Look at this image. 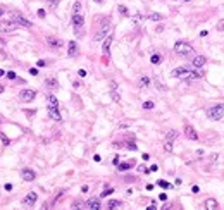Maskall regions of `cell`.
I'll list each match as a JSON object with an SVG mask.
<instances>
[{
	"instance_id": "cell-25",
	"label": "cell",
	"mask_w": 224,
	"mask_h": 210,
	"mask_svg": "<svg viewBox=\"0 0 224 210\" xmlns=\"http://www.w3.org/2000/svg\"><path fill=\"white\" fill-rule=\"evenodd\" d=\"M141 107H143L145 110H152L155 105H154V102H150V100H148V102H143V105H141Z\"/></svg>"
},
{
	"instance_id": "cell-52",
	"label": "cell",
	"mask_w": 224,
	"mask_h": 210,
	"mask_svg": "<svg viewBox=\"0 0 224 210\" xmlns=\"http://www.w3.org/2000/svg\"><path fill=\"white\" fill-rule=\"evenodd\" d=\"M185 2H190V0H185Z\"/></svg>"
},
{
	"instance_id": "cell-8",
	"label": "cell",
	"mask_w": 224,
	"mask_h": 210,
	"mask_svg": "<svg viewBox=\"0 0 224 210\" xmlns=\"http://www.w3.org/2000/svg\"><path fill=\"white\" fill-rule=\"evenodd\" d=\"M109 28H110V24H109V19H105V21H104V26H102V29L98 31L97 35H95V41H102V40L105 38L107 36V33H109Z\"/></svg>"
},
{
	"instance_id": "cell-33",
	"label": "cell",
	"mask_w": 224,
	"mask_h": 210,
	"mask_svg": "<svg viewBox=\"0 0 224 210\" xmlns=\"http://www.w3.org/2000/svg\"><path fill=\"white\" fill-rule=\"evenodd\" d=\"M110 96H112V100H116V102H119V98H121V96H119V93L114 91V90L110 91Z\"/></svg>"
},
{
	"instance_id": "cell-16",
	"label": "cell",
	"mask_w": 224,
	"mask_h": 210,
	"mask_svg": "<svg viewBox=\"0 0 224 210\" xmlns=\"http://www.w3.org/2000/svg\"><path fill=\"white\" fill-rule=\"evenodd\" d=\"M84 207H86V208H90V210H100V208H102L100 201H98L97 198H92V200H88Z\"/></svg>"
},
{
	"instance_id": "cell-4",
	"label": "cell",
	"mask_w": 224,
	"mask_h": 210,
	"mask_svg": "<svg viewBox=\"0 0 224 210\" xmlns=\"http://www.w3.org/2000/svg\"><path fill=\"white\" fill-rule=\"evenodd\" d=\"M207 117L210 119V121H221V119L224 117V103H217V105L209 107Z\"/></svg>"
},
{
	"instance_id": "cell-5",
	"label": "cell",
	"mask_w": 224,
	"mask_h": 210,
	"mask_svg": "<svg viewBox=\"0 0 224 210\" xmlns=\"http://www.w3.org/2000/svg\"><path fill=\"white\" fill-rule=\"evenodd\" d=\"M71 22H73V29H74V35L76 36H83V28H84V19L81 14H73V19H71Z\"/></svg>"
},
{
	"instance_id": "cell-43",
	"label": "cell",
	"mask_w": 224,
	"mask_h": 210,
	"mask_svg": "<svg viewBox=\"0 0 224 210\" xmlns=\"http://www.w3.org/2000/svg\"><path fill=\"white\" fill-rule=\"evenodd\" d=\"M79 76H81V78H84V76H86V71L84 69H79V72H78Z\"/></svg>"
},
{
	"instance_id": "cell-48",
	"label": "cell",
	"mask_w": 224,
	"mask_h": 210,
	"mask_svg": "<svg viewBox=\"0 0 224 210\" xmlns=\"http://www.w3.org/2000/svg\"><path fill=\"white\" fill-rule=\"evenodd\" d=\"M2 76H5V71L4 69H0V78H2Z\"/></svg>"
},
{
	"instance_id": "cell-11",
	"label": "cell",
	"mask_w": 224,
	"mask_h": 210,
	"mask_svg": "<svg viewBox=\"0 0 224 210\" xmlns=\"http://www.w3.org/2000/svg\"><path fill=\"white\" fill-rule=\"evenodd\" d=\"M112 38H114L112 35H107L105 38H104V43H102V52L105 53V55H109V53H110V45H112Z\"/></svg>"
},
{
	"instance_id": "cell-15",
	"label": "cell",
	"mask_w": 224,
	"mask_h": 210,
	"mask_svg": "<svg viewBox=\"0 0 224 210\" xmlns=\"http://www.w3.org/2000/svg\"><path fill=\"white\" fill-rule=\"evenodd\" d=\"M21 176H22V179L24 181H35V177H36L35 171H31V169H22Z\"/></svg>"
},
{
	"instance_id": "cell-10",
	"label": "cell",
	"mask_w": 224,
	"mask_h": 210,
	"mask_svg": "<svg viewBox=\"0 0 224 210\" xmlns=\"http://www.w3.org/2000/svg\"><path fill=\"white\" fill-rule=\"evenodd\" d=\"M36 200H38V195H36L35 191H29L26 195V196H24V200H22V203H24V205L26 207H33L36 203Z\"/></svg>"
},
{
	"instance_id": "cell-32",
	"label": "cell",
	"mask_w": 224,
	"mask_h": 210,
	"mask_svg": "<svg viewBox=\"0 0 224 210\" xmlns=\"http://www.w3.org/2000/svg\"><path fill=\"white\" fill-rule=\"evenodd\" d=\"M157 184L160 186V188H171V184L167 183V181H162V179H159V181H157Z\"/></svg>"
},
{
	"instance_id": "cell-27",
	"label": "cell",
	"mask_w": 224,
	"mask_h": 210,
	"mask_svg": "<svg viewBox=\"0 0 224 210\" xmlns=\"http://www.w3.org/2000/svg\"><path fill=\"white\" fill-rule=\"evenodd\" d=\"M164 150H166L167 153H171V152H172V143H171L169 140H167L166 143H164Z\"/></svg>"
},
{
	"instance_id": "cell-14",
	"label": "cell",
	"mask_w": 224,
	"mask_h": 210,
	"mask_svg": "<svg viewBox=\"0 0 224 210\" xmlns=\"http://www.w3.org/2000/svg\"><path fill=\"white\" fill-rule=\"evenodd\" d=\"M185 134H186V138H190V140H193V141H197V140H198L197 131H195V129H193L191 126H190V124H186V126H185Z\"/></svg>"
},
{
	"instance_id": "cell-19",
	"label": "cell",
	"mask_w": 224,
	"mask_h": 210,
	"mask_svg": "<svg viewBox=\"0 0 224 210\" xmlns=\"http://www.w3.org/2000/svg\"><path fill=\"white\" fill-rule=\"evenodd\" d=\"M131 167H135V160H128V162H124V164H117L119 171H128V169H131Z\"/></svg>"
},
{
	"instance_id": "cell-30",
	"label": "cell",
	"mask_w": 224,
	"mask_h": 210,
	"mask_svg": "<svg viewBox=\"0 0 224 210\" xmlns=\"http://www.w3.org/2000/svg\"><path fill=\"white\" fill-rule=\"evenodd\" d=\"M117 10H119V14H121V16H128V14H129V12H128V9L124 7V5H119V7H117Z\"/></svg>"
},
{
	"instance_id": "cell-40",
	"label": "cell",
	"mask_w": 224,
	"mask_h": 210,
	"mask_svg": "<svg viewBox=\"0 0 224 210\" xmlns=\"http://www.w3.org/2000/svg\"><path fill=\"white\" fill-rule=\"evenodd\" d=\"M29 74H31V76H36V74H38V69H35V67H31V69H29Z\"/></svg>"
},
{
	"instance_id": "cell-44",
	"label": "cell",
	"mask_w": 224,
	"mask_h": 210,
	"mask_svg": "<svg viewBox=\"0 0 224 210\" xmlns=\"http://www.w3.org/2000/svg\"><path fill=\"white\" fill-rule=\"evenodd\" d=\"M159 198H160L162 201H166L167 200V195H166V193H160V196H159Z\"/></svg>"
},
{
	"instance_id": "cell-41",
	"label": "cell",
	"mask_w": 224,
	"mask_h": 210,
	"mask_svg": "<svg viewBox=\"0 0 224 210\" xmlns=\"http://www.w3.org/2000/svg\"><path fill=\"white\" fill-rule=\"evenodd\" d=\"M36 66H38V67H45L47 64H45V60H38V62H36Z\"/></svg>"
},
{
	"instance_id": "cell-37",
	"label": "cell",
	"mask_w": 224,
	"mask_h": 210,
	"mask_svg": "<svg viewBox=\"0 0 224 210\" xmlns=\"http://www.w3.org/2000/svg\"><path fill=\"white\" fill-rule=\"evenodd\" d=\"M7 78H9V79H16V78H18V76H16V72H12V71H9V72H7Z\"/></svg>"
},
{
	"instance_id": "cell-47",
	"label": "cell",
	"mask_w": 224,
	"mask_h": 210,
	"mask_svg": "<svg viewBox=\"0 0 224 210\" xmlns=\"http://www.w3.org/2000/svg\"><path fill=\"white\" fill-rule=\"evenodd\" d=\"M4 14H5V9L4 7H0V16H4Z\"/></svg>"
},
{
	"instance_id": "cell-38",
	"label": "cell",
	"mask_w": 224,
	"mask_h": 210,
	"mask_svg": "<svg viewBox=\"0 0 224 210\" xmlns=\"http://www.w3.org/2000/svg\"><path fill=\"white\" fill-rule=\"evenodd\" d=\"M191 193H195V195H197V193H200V188H198L197 184H195V186H191Z\"/></svg>"
},
{
	"instance_id": "cell-49",
	"label": "cell",
	"mask_w": 224,
	"mask_h": 210,
	"mask_svg": "<svg viewBox=\"0 0 224 210\" xmlns=\"http://www.w3.org/2000/svg\"><path fill=\"white\" fill-rule=\"evenodd\" d=\"M0 93H4V86L2 84H0Z\"/></svg>"
},
{
	"instance_id": "cell-46",
	"label": "cell",
	"mask_w": 224,
	"mask_h": 210,
	"mask_svg": "<svg viewBox=\"0 0 224 210\" xmlns=\"http://www.w3.org/2000/svg\"><path fill=\"white\" fill-rule=\"evenodd\" d=\"M88 189H90L88 186H83V188H81V191H83V193H88Z\"/></svg>"
},
{
	"instance_id": "cell-9",
	"label": "cell",
	"mask_w": 224,
	"mask_h": 210,
	"mask_svg": "<svg viewBox=\"0 0 224 210\" xmlns=\"http://www.w3.org/2000/svg\"><path fill=\"white\" fill-rule=\"evenodd\" d=\"M16 29H18V24L14 21L0 22V33H10V31H16Z\"/></svg>"
},
{
	"instance_id": "cell-42",
	"label": "cell",
	"mask_w": 224,
	"mask_h": 210,
	"mask_svg": "<svg viewBox=\"0 0 224 210\" xmlns=\"http://www.w3.org/2000/svg\"><path fill=\"white\" fill-rule=\"evenodd\" d=\"M4 189H5V191H12V184H5Z\"/></svg>"
},
{
	"instance_id": "cell-6",
	"label": "cell",
	"mask_w": 224,
	"mask_h": 210,
	"mask_svg": "<svg viewBox=\"0 0 224 210\" xmlns=\"http://www.w3.org/2000/svg\"><path fill=\"white\" fill-rule=\"evenodd\" d=\"M12 21L16 22L18 26H22V28H31L33 26V22L28 21V19H24L21 14H18V12H12Z\"/></svg>"
},
{
	"instance_id": "cell-24",
	"label": "cell",
	"mask_w": 224,
	"mask_h": 210,
	"mask_svg": "<svg viewBox=\"0 0 224 210\" xmlns=\"http://www.w3.org/2000/svg\"><path fill=\"white\" fill-rule=\"evenodd\" d=\"M176 138H178V131H174V129H171V131H167V136H166V140L172 141V140H176Z\"/></svg>"
},
{
	"instance_id": "cell-51",
	"label": "cell",
	"mask_w": 224,
	"mask_h": 210,
	"mask_svg": "<svg viewBox=\"0 0 224 210\" xmlns=\"http://www.w3.org/2000/svg\"><path fill=\"white\" fill-rule=\"evenodd\" d=\"M45 2H52V0H45Z\"/></svg>"
},
{
	"instance_id": "cell-12",
	"label": "cell",
	"mask_w": 224,
	"mask_h": 210,
	"mask_svg": "<svg viewBox=\"0 0 224 210\" xmlns=\"http://www.w3.org/2000/svg\"><path fill=\"white\" fill-rule=\"evenodd\" d=\"M47 45L52 48H61L62 45H64V41H62L61 38H55V36H49L47 38Z\"/></svg>"
},
{
	"instance_id": "cell-23",
	"label": "cell",
	"mask_w": 224,
	"mask_h": 210,
	"mask_svg": "<svg viewBox=\"0 0 224 210\" xmlns=\"http://www.w3.org/2000/svg\"><path fill=\"white\" fill-rule=\"evenodd\" d=\"M147 18H148V19H152V21H162V19H164V16H162V14H157V12H152V14H148Z\"/></svg>"
},
{
	"instance_id": "cell-26",
	"label": "cell",
	"mask_w": 224,
	"mask_h": 210,
	"mask_svg": "<svg viewBox=\"0 0 224 210\" xmlns=\"http://www.w3.org/2000/svg\"><path fill=\"white\" fill-rule=\"evenodd\" d=\"M160 60H162V59H160V55H157V53H154V55L150 57V62H152V64H159Z\"/></svg>"
},
{
	"instance_id": "cell-21",
	"label": "cell",
	"mask_w": 224,
	"mask_h": 210,
	"mask_svg": "<svg viewBox=\"0 0 224 210\" xmlns=\"http://www.w3.org/2000/svg\"><path fill=\"white\" fill-rule=\"evenodd\" d=\"M148 84H150V78H147V76L140 78V81H138V86H140V88H147Z\"/></svg>"
},
{
	"instance_id": "cell-34",
	"label": "cell",
	"mask_w": 224,
	"mask_h": 210,
	"mask_svg": "<svg viewBox=\"0 0 224 210\" xmlns=\"http://www.w3.org/2000/svg\"><path fill=\"white\" fill-rule=\"evenodd\" d=\"M217 31H224V19H221V21L217 22Z\"/></svg>"
},
{
	"instance_id": "cell-7",
	"label": "cell",
	"mask_w": 224,
	"mask_h": 210,
	"mask_svg": "<svg viewBox=\"0 0 224 210\" xmlns=\"http://www.w3.org/2000/svg\"><path fill=\"white\" fill-rule=\"evenodd\" d=\"M36 96V91L35 90H22L21 93H19V100L24 102V103H28V102H33Z\"/></svg>"
},
{
	"instance_id": "cell-31",
	"label": "cell",
	"mask_w": 224,
	"mask_h": 210,
	"mask_svg": "<svg viewBox=\"0 0 224 210\" xmlns=\"http://www.w3.org/2000/svg\"><path fill=\"white\" fill-rule=\"evenodd\" d=\"M0 140H2V143H4L5 146H7V145L10 143V140H9V138H7V136L4 134V133H0Z\"/></svg>"
},
{
	"instance_id": "cell-39",
	"label": "cell",
	"mask_w": 224,
	"mask_h": 210,
	"mask_svg": "<svg viewBox=\"0 0 224 210\" xmlns=\"http://www.w3.org/2000/svg\"><path fill=\"white\" fill-rule=\"evenodd\" d=\"M128 148H129V150H133V152H135V150H138V148H136V145H135V143H128Z\"/></svg>"
},
{
	"instance_id": "cell-3",
	"label": "cell",
	"mask_w": 224,
	"mask_h": 210,
	"mask_svg": "<svg viewBox=\"0 0 224 210\" xmlns=\"http://www.w3.org/2000/svg\"><path fill=\"white\" fill-rule=\"evenodd\" d=\"M174 52L179 55V57H185V59H188V57H191L195 53V48L191 47V45L188 43V41H176L174 43Z\"/></svg>"
},
{
	"instance_id": "cell-13",
	"label": "cell",
	"mask_w": 224,
	"mask_h": 210,
	"mask_svg": "<svg viewBox=\"0 0 224 210\" xmlns=\"http://www.w3.org/2000/svg\"><path fill=\"white\" fill-rule=\"evenodd\" d=\"M205 62H207V59L203 57V55H195L191 66H193L195 69H202V66H205Z\"/></svg>"
},
{
	"instance_id": "cell-18",
	"label": "cell",
	"mask_w": 224,
	"mask_h": 210,
	"mask_svg": "<svg viewBox=\"0 0 224 210\" xmlns=\"http://www.w3.org/2000/svg\"><path fill=\"white\" fill-rule=\"evenodd\" d=\"M205 208L207 210H215V208H219V203H217L214 198H209V200L205 201Z\"/></svg>"
},
{
	"instance_id": "cell-29",
	"label": "cell",
	"mask_w": 224,
	"mask_h": 210,
	"mask_svg": "<svg viewBox=\"0 0 224 210\" xmlns=\"http://www.w3.org/2000/svg\"><path fill=\"white\" fill-rule=\"evenodd\" d=\"M112 193H114V188H107V189H104V191H102V198L109 196V195H112Z\"/></svg>"
},
{
	"instance_id": "cell-45",
	"label": "cell",
	"mask_w": 224,
	"mask_h": 210,
	"mask_svg": "<svg viewBox=\"0 0 224 210\" xmlns=\"http://www.w3.org/2000/svg\"><path fill=\"white\" fill-rule=\"evenodd\" d=\"M112 164H114V165H117V164H119V157H117V155H116V157H114V160H112Z\"/></svg>"
},
{
	"instance_id": "cell-20",
	"label": "cell",
	"mask_w": 224,
	"mask_h": 210,
	"mask_svg": "<svg viewBox=\"0 0 224 210\" xmlns=\"http://www.w3.org/2000/svg\"><path fill=\"white\" fill-rule=\"evenodd\" d=\"M45 86H47V88H52V90H55V88H59V83H57V79L50 78V79H47V81H45Z\"/></svg>"
},
{
	"instance_id": "cell-17",
	"label": "cell",
	"mask_w": 224,
	"mask_h": 210,
	"mask_svg": "<svg viewBox=\"0 0 224 210\" xmlns=\"http://www.w3.org/2000/svg\"><path fill=\"white\" fill-rule=\"evenodd\" d=\"M76 53H78V45H76V41H69V43H67V55H69V57H74Z\"/></svg>"
},
{
	"instance_id": "cell-28",
	"label": "cell",
	"mask_w": 224,
	"mask_h": 210,
	"mask_svg": "<svg viewBox=\"0 0 224 210\" xmlns=\"http://www.w3.org/2000/svg\"><path fill=\"white\" fill-rule=\"evenodd\" d=\"M79 10H81V2H74V5H73V14H78Z\"/></svg>"
},
{
	"instance_id": "cell-22",
	"label": "cell",
	"mask_w": 224,
	"mask_h": 210,
	"mask_svg": "<svg viewBox=\"0 0 224 210\" xmlns=\"http://www.w3.org/2000/svg\"><path fill=\"white\" fill-rule=\"evenodd\" d=\"M107 207H109L110 210H114V208H121V207H123V203H121V201H117V200H110Z\"/></svg>"
},
{
	"instance_id": "cell-1",
	"label": "cell",
	"mask_w": 224,
	"mask_h": 210,
	"mask_svg": "<svg viewBox=\"0 0 224 210\" xmlns=\"http://www.w3.org/2000/svg\"><path fill=\"white\" fill-rule=\"evenodd\" d=\"M47 102H49V107H47V110H49V115L52 121H57V122H61L62 121V115L61 112H59V102L57 98L53 95H47Z\"/></svg>"
},
{
	"instance_id": "cell-50",
	"label": "cell",
	"mask_w": 224,
	"mask_h": 210,
	"mask_svg": "<svg viewBox=\"0 0 224 210\" xmlns=\"http://www.w3.org/2000/svg\"><path fill=\"white\" fill-rule=\"evenodd\" d=\"M93 2H97V4H102V2H104V0H93Z\"/></svg>"
},
{
	"instance_id": "cell-36",
	"label": "cell",
	"mask_w": 224,
	"mask_h": 210,
	"mask_svg": "<svg viewBox=\"0 0 224 210\" xmlns=\"http://www.w3.org/2000/svg\"><path fill=\"white\" fill-rule=\"evenodd\" d=\"M45 16H47V12H45V9H38V18H40V19H43Z\"/></svg>"
},
{
	"instance_id": "cell-2",
	"label": "cell",
	"mask_w": 224,
	"mask_h": 210,
	"mask_svg": "<svg viewBox=\"0 0 224 210\" xmlns=\"http://www.w3.org/2000/svg\"><path fill=\"white\" fill-rule=\"evenodd\" d=\"M171 76L172 78H178V79H200V74L191 71L190 67H178V69L171 71Z\"/></svg>"
},
{
	"instance_id": "cell-35",
	"label": "cell",
	"mask_w": 224,
	"mask_h": 210,
	"mask_svg": "<svg viewBox=\"0 0 224 210\" xmlns=\"http://www.w3.org/2000/svg\"><path fill=\"white\" fill-rule=\"evenodd\" d=\"M138 171H140V172H145V174H148V172H152V171H150V169H147L145 165H140V167H138Z\"/></svg>"
}]
</instances>
